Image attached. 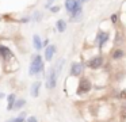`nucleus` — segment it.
<instances>
[{
    "label": "nucleus",
    "mask_w": 126,
    "mask_h": 122,
    "mask_svg": "<svg viewBox=\"0 0 126 122\" xmlns=\"http://www.w3.org/2000/svg\"><path fill=\"white\" fill-rule=\"evenodd\" d=\"M92 89V83L88 77H80L79 86H77V95H84Z\"/></svg>",
    "instance_id": "obj_1"
},
{
    "label": "nucleus",
    "mask_w": 126,
    "mask_h": 122,
    "mask_svg": "<svg viewBox=\"0 0 126 122\" xmlns=\"http://www.w3.org/2000/svg\"><path fill=\"white\" fill-rule=\"evenodd\" d=\"M44 70V62H42L41 56H35L31 61L30 65V75H35V73H39Z\"/></svg>",
    "instance_id": "obj_2"
},
{
    "label": "nucleus",
    "mask_w": 126,
    "mask_h": 122,
    "mask_svg": "<svg viewBox=\"0 0 126 122\" xmlns=\"http://www.w3.org/2000/svg\"><path fill=\"white\" fill-rule=\"evenodd\" d=\"M87 65H88V68H91V69H99V68L103 65V57L102 56L92 57V58L87 62Z\"/></svg>",
    "instance_id": "obj_3"
},
{
    "label": "nucleus",
    "mask_w": 126,
    "mask_h": 122,
    "mask_svg": "<svg viewBox=\"0 0 126 122\" xmlns=\"http://www.w3.org/2000/svg\"><path fill=\"white\" fill-rule=\"evenodd\" d=\"M57 70H56V68H52L50 69V73H49V79H47V83H46V87L49 89L54 88L56 87V83H57Z\"/></svg>",
    "instance_id": "obj_4"
},
{
    "label": "nucleus",
    "mask_w": 126,
    "mask_h": 122,
    "mask_svg": "<svg viewBox=\"0 0 126 122\" xmlns=\"http://www.w3.org/2000/svg\"><path fill=\"white\" fill-rule=\"evenodd\" d=\"M65 8L71 14L76 12V11L81 10V5L77 3V0H65Z\"/></svg>",
    "instance_id": "obj_5"
},
{
    "label": "nucleus",
    "mask_w": 126,
    "mask_h": 122,
    "mask_svg": "<svg viewBox=\"0 0 126 122\" xmlns=\"http://www.w3.org/2000/svg\"><path fill=\"white\" fill-rule=\"evenodd\" d=\"M81 73H83V65L80 64V62H73V64L71 65V75L79 77Z\"/></svg>",
    "instance_id": "obj_6"
},
{
    "label": "nucleus",
    "mask_w": 126,
    "mask_h": 122,
    "mask_svg": "<svg viewBox=\"0 0 126 122\" xmlns=\"http://www.w3.org/2000/svg\"><path fill=\"white\" fill-rule=\"evenodd\" d=\"M98 45H99V48H102V46L104 45V43L109 41V33H106V31H99L98 33Z\"/></svg>",
    "instance_id": "obj_7"
},
{
    "label": "nucleus",
    "mask_w": 126,
    "mask_h": 122,
    "mask_svg": "<svg viewBox=\"0 0 126 122\" xmlns=\"http://www.w3.org/2000/svg\"><path fill=\"white\" fill-rule=\"evenodd\" d=\"M54 53H56V46H53V45L47 46L46 50H45V58H46L47 61H50V60L53 58V56H54Z\"/></svg>",
    "instance_id": "obj_8"
},
{
    "label": "nucleus",
    "mask_w": 126,
    "mask_h": 122,
    "mask_svg": "<svg viewBox=\"0 0 126 122\" xmlns=\"http://www.w3.org/2000/svg\"><path fill=\"white\" fill-rule=\"evenodd\" d=\"M123 56H125V53H123L122 49H114V50H112V53H111V57L114 60H121Z\"/></svg>",
    "instance_id": "obj_9"
},
{
    "label": "nucleus",
    "mask_w": 126,
    "mask_h": 122,
    "mask_svg": "<svg viewBox=\"0 0 126 122\" xmlns=\"http://www.w3.org/2000/svg\"><path fill=\"white\" fill-rule=\"evenodd\" d=\"M39 87H41V83H39V81H35V83L33 84V87H31V95H33V96H38Z\"/></svg>",
    "instance_id": "obj_10"
},
{
    "label": "nucleus",
    "mask_w": 126,
    "mask_h": 122,
    "mask_svg": "<svg viewBox=\"0 0 126 122\" xmlns=\"http://www.w3.org/2000/svg\"><path fill=\"white\" fill-rule=\"evenodd\" d=\"M0 54H3L4 58H8V57H11V52H10L8 48H4V46H0Z\"/></svg>",
    "instance_id": "obj_11"
},
{
    "label": "nucleus",
    "mask_w": 126,
    "mask_h": 122,
    "mask_svg": "<svg viewBox=\"0 0 126 122\" xmlns=\"http://www.w3.org/2000/svg\"><path fill=\"white\" fill-rule=\"evenodd\" d=\"M65 29H66V23H65V20L60 19V20L57 22V30H58L60 33H63V31H65Z\"/></svg>",
    "instance_id": "obj_12"
},
{
    "label": "nucleus",
    "mask_w": 126,
    "mask_h": 122,
    "mask_svg": "<svg viewBox=\"0 0 126 122\" xmlns=\"http://www.w3.org/2000/svg\"><path fill=\"white\" fill-rule=\"evenodd\" d=\"M33 41H34V46H35V49H41L42 48V42H41V39H39V37L38 35H34V38H33Z\"/></svg>",
    "instance_id": "obj_13"
},
{
    "label": "nucleus",
    "mask_w": 126,
    "mask_h": 122,
    "mask_svg": "<svg viewBox=\"0 0 126 122\" xmlns=\"http://www.w3.org/2000/svg\"><path fill=\"white\" fill-rule=\"evenodd\" d=\"M14 105H15V95L11 94V95H8V106H7V107L12 108V107H14Z\"/></svg>",
    "instance_id": "obj_14"
},
{
    "label": "nucleus",
    "mask_w": 126,
    "mask_h": 122,
    "mask_svg": "<svg viewBox=\"0 0 126 122\" xmlns=\"http://www.w3.org/2000/svg\"><path fill=\"white\" fill-rule=\"evenodd\" d=\"M25 103H26V100L20 99V100H18V102L14 105V107H15V108H20V107H23V106H25Z\"/></svg>",
    "instance_id": "obj_15"
},
{
    "label": "nucleus",
    "mask_w": 126,
    "mask_h": 122,
    "mask_svg": "<svg viewBox=\"0 0 126 122\" xmlns=\"http://www.w3.org/2000/svg\"><path fill=\"white\" fill-rule=\"evenodd\" d=\"M119 98L123 100H126V91H119Z\"/></svg>",
    "instance_id": "obj_16"
},
{
    "label": "nucleus",
    "mask_w": 126,
    "mask_h": 122,
    "mask_svg": "<svg viewBox=\"0 0 126 122\" xmlns=\"http://www.w3.org/2000/svg\"><path fill=\"white\" fill-rule=\"evenodd\" d=\"M117 20H118V15H117V14L111 15V22H112V23H117Z\"/></svg>",
    "instance_id": "obj_17"
},
{
    "label": "nucleus",
    "mask_w": 126,
    "mask_h": 122,
    "mask_svg": "<svg viewBox=\"0 0 126 122\" xmlns=\"http://www.w3.org/2000/svg\"><path fill=\"white\" fill-rule=\"evenodd\" d=\"M27 122H37V118H35V117H30Z\"/></svg>",
    "instance_id": "obj_18"
},
{
    "label": "nucleus",
    "mask_w": 126,
    "mask_h": 122,
    "mask_svg": "<svg viewBox=\"0 0 126 122\" xmlns=\"http://www.w3.org/2000/svg\"><path fill=\"white\" fill-rule=\"evenodd\" d=\"M34 19H35V20H39V12L34 14Z\"/></svg>",
    "instance_id": "obj_19"
},
{
    "label": "nucleus",
    "mask_w": 126,
    "mask_h": 122,
    "mask_svg": "<svg viewBox=\"0 0 126 122\" xmlns=\"http://www.w3.org/2000/svg\"><path fill=\"white\" fill-rule=\"evenodd\" d=\"M52 3H53V0H47V3H46V8H49L50 5H52Z\"/></svg>",
    "instance_id": "obj_20"
},
{
    "label": "nucleus",
    "mask_w": 126,
    "mask_h": 122,
    "mask_svg": "<svg viewBox=\"0 0 126 122\" xmlns=\"http://www.w3.org/2000/svg\"><path fill=\"white\" fill-rule=\"evenodd\" d=\"M58 10H60L58 7H52V12H57Z\"/></svg>",
    "instance_id": "obj_21"
}]
</instances>
